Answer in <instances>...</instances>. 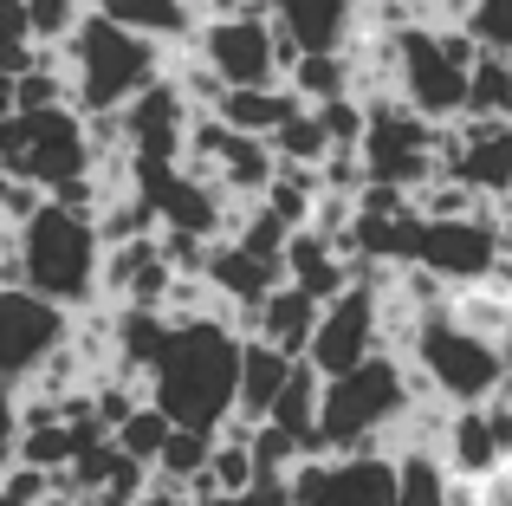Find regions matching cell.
<instances>
[{
	"mask_svg": "<svg viewBox=\"0 0 512 506\" xmlns=\"http://www.w3.org/2000/svg\"><path fill=\"white\" fill-rule=\"evenodd\" d=\"M234 13H273L266 0H201V20H234Z\"/></svg>",
	"mask_w": 512,
	"mask_h": 506,
	"instance_id": "d6a6232c",
	"label": "cell"
},
{
	"mask_svg": "<svg viewBox=\"0 0 512 506\" xmlns=\"http://www.w3.org/2000/svg\"><path fill=\"white\" fill-rule=\"evenodd\" d=\"M169 435H175V416H169V409L150 396V403H143L137 416H130L124 429H117V442H124L137 461H150V468H156V455H163V442H169Z\"/></svg>",
	"mask_w": 512,
	"mask_h": 506,
	"instance_id": "f1b7e54d",
	"label": "cell"
},
{
	"mask_svg": "<svg viewBox=\"0 0 512 506\" xmlns=\"http://www.w3.org/2000/svg\"><path fill=\"white\" fill-rule=\"evenodd\" d=\"M0 169L33 176L46 189L91 176L98 150H91V124L78 104H52V111H0Z\"/></svg>",
	"mask_w": 512,
	"mask_h": 506,
	"instance_id": "5b68a950",
	"label": "cell"
},
{
	"mask_svg": "<svg viewBox=\"0 0 512 506\" xmlns=\"http://www.w3.org/2000/svg\"><path fill=\"white\" fill-rule=\"evenodd\" d=\"M292 85H299L305 104H331V98H350L363 85V65H357V39L344 52H305L292 65Z\"/></svg>",
	"mask_w": 512,
	"mask_h": 506,
	"instance_id": "cb8c5ba5",
	"label": "cell"
},
{
	"mask_svg": "<svg viewBox=\"0 0 512 506\" xmlns=\"http://www.w3.org/2000/svg\"><path fill=\"white\" fill-rule=\"evenodd\" d=\"M46 506H98V500H46Z\"/></svg>",
	"mask_w": 512,
	"mask_h": 506,
	"instance_id": "d590c367",
	"label": "cell"
},
{
	"mask_svg": "<svg viewBox=\"0 0 512 506\" xmlns=\"http://www.w3.org/2000/svg\"><path fill=\"white\" fill-rule=\"evenodd\" d=\"M500 344H506V396H512V331H506Z\"/></svg>",
	"mask_w": 512,
	"mask_h": 506,
	"instance_id": "e575fe53",
	"label": "cell"
},
{
	"mask_svg": "<svg viewBox=\"0 0 512 506\" xmlns=\"http://www.w3.org/2000/svg\"><path fill=\"white\" fill-rule=\"evenodd\" d=\"M273 176H279V150H273V137H253V130H234L221 163H214V182H221L234 202H260V195L273 189Z\"/></svg>",
	"mask_w": 512,
	"mask_h": 506,
	"instance_id": "ffe728a7",
	"label": "cell"
},
{
	"mask_svg": "<svg viewBox=\"0 0 512 506\" xmlns=\"http://www.w3.org/2000/svg\"><path fill=\"white\" fill-rule=\"evenodd\" d=\"M52 202V189L46 182H33V176H0V221H7V228H26V221L39 215V208Z\"/></svg>",
	"mask_w": 512,
	"mask_h": 506,
	"instance_id": "4dcf8cb0",
	"label": "cell"
},
{
	"mask_svg": "<svg viewBox=\"0 0 512 506\" xmlns=\"http://www.w3.org/2000/svg\"><path fill=\"white\" fill-rule=\"evenodd\" d=\"M396 487H402L396 448L305 455L292 468V506H396Z\"/></svg>",
	"mask_w": 512,
	"mask_h": 506,
	"instance_id": "ba28073f",
	"label": "cell"
},
{
	"mask_svg": "<svg viewBox=\"0 0 512 506\" xmlns=\"http://www.w3.org/2000/svg\"><path fill=\"white\" fill-rule=\"evenodd\" d=\"M292 111H305V98H299V85H292V78H279V85H234L221 98V117L234 130H253V137H273Z\"/></svg>",
	"mask_w": 512,
	"mask_h": 506,
	"instance_id": "7402d4cb",
	"label": "cell"
},
{
	"mask_svg": "<svg viewBox=\"0 0 512 506\" xmlns=\"http://www.w3.org/2000/svg\"><path fill=\"white\" fill-rule=\"evenodd\" d=\"M467 26H474V39L487 52H512V0H480Z\"/></svg>",
	"mask_w": 512,
	"mask_h": 506,
	"instance_id": "1f68e13d",
	"label": "cell"
},
{
	"mask_svg": "<svg viewBox=\"0 0 512 506\" xmlns=\"http://www.w3.org/2000/svg\"><path fill=\"white\" fill-rule=\"evenodd\" d=\"M318 318H325V299H318L312 286H299V279H286V286H273L266 305H260V338H273L279 351L305 357L312 338H318Z\"/></svg>",
	"mask_w": 512,
	"mask_h": 506,
	"instance_id": "e0dca14e",
	"label": "cell"
},
{
	"mask_svg": "<svg viewBox=\"0 0 512 506\" xmlns=\"http://www.w3.org/2000/svg\"><path fill=\"white\" fill-rule=\"evenodd\" d=\"M396 91L435 124H454L467 117V91H474V72L448 52L435 20H409L396 33Z\"/></svg>",
	"mask_w": 512,
	"mask_h": 506,
	"instance_id": "8992f818",
	"label": "cell"
},
{
	"mask_svg": "<svg viewBox=\"0 0 512 506\" xmlns=\"http://www.w3.org/2000/svg\"><path fill=\"white\" fill-rule=\"evenodd\" d=\"M78 338V312L33 286H0V357H7V390L33 383L65 344Z\"/></svg>",
	"mask_w": 512,
	"mask_h": 506,
	"instance_id": "52a82bcc",
	"label": "cell"
},
{
	"mask_svg": "<svg viewBox=\"0 0 512 506\" xmlns=\"http://www.w3.org/2000/svg\"><path fill=\"white\" fill-rule=\"evenodd\" d=\"M65 65H72L78 111H124L137 91H150L169 72V52H163V39H150V33L91 7L85 26L65 39Z\"/></svg>",
	"mask_w": 512,
	"mask_h": 506,
	"instance_id": "7a4b0ae2",
	"label": "cell"
},
{
	"mask_svg": "<svg viewBox=\"0 0 512 506\" xmlns=\"http://www.w3.org/2000/svg\"><path fill=\"white\" fill-rule=\"evenodd\" d=\"M383 351V286L370 279H350L338 299H325V318H318V338H312V364L325 377H344V370L370 364Z\"/></svg>",
	"mask_w": 512,
	"mask_h": 506,
	"instance_id": "9c48e42d",
	"label": "cell"
},
{
	"mask_svg": "<svg viewBox=\"0 0 512 506\" xmlns=\"http://www.w3.org/2000/svg\"><path fill=\"white\" fill-rule=\"evenodd\" d=\"M273 150H279V163H318V169H325V156L338 150V143H331L318 104H305V111H292L286 124L273 130Z\"/></svg>",
	"mask_w": 512,
	"mask_h": 506,
	"instance_id": "d4e9b609",
	"label": "cell"
},
{
	"mask_svg": "<svg viewBox=\"0 0 512 506\" xmlns=\"http://www.w3.org/2000/svg\"><path fill=\"white\" fill-rule=\"evenodd\" d=\"M435 448L448 455V468H454V474H467V481H493V474H500L506 461H512L506 448H500V429H493L487 403H467V409H454Z\"/></svg>",
	"mask_w": 512,
	"mask_h": 506,
	"instance_id": "2e32d148",
	"label": "cell"
},
{
	"mask_svg": "<svg viewBox=\"0 0 512 506\" xmlns=\"http://www.w3.org/2000/svg\"><path fill=\"white\" fill-rule=\"evenodd\" d=\"M240 351L247 331H234L227 312H201V318H175V338L150 377V396L169 409L182 429H221L240 409Z\"/></svg>",
	"mask_w": 512,
	"mask_h": 506,
	"instance_id": "6da1fadb",
	"label": "cell"
},
{
	"mask_svg": "<svg viewBox=\"0 0 512 506\" xmlns=\"http://www.w3.org/2000/svg\"><path fill=\"white\" fill-rule=\"evenodd\" d=\"M137 506H188V494H182V487H169V481H156Z\"/></svg>",
	"mask_w": 512,
	"mask_h": 506,
	"instance_id": "836d02e7",
	"label": "cell"
},
{
	"mask_svg": "<svg viewBox=\"0 0 512 506\" xmlns=\"http://www.w3.org/2000/svg\"><path fill=\"white\" fill-rule=\"evenodd\" d=\"M0 506H26V500H7V494H0Z\"/></svg>",
	"mask_w": 512,
	"mask_h": 506,
	"instance_id": "8d00e7d4",
	"label": "cell"
},
{
	"mask_svg": "<svg viewBox=\"0 0 512 506\" xmlns=\"http://www.w3.org/2000/svg\"><path fill=\"white\" fill-rule=\"evenodd\" d=\"M292 364H299L292 351H279L273 338H260V331H253L247 351H240V409H234V416H247V422H266V416H273V403H279V390H286Z\"/></svg>",
	"mask_w": 512,
	"mask_h": 506,
	"instance_id": "d6986e66",
	"label": "cell"
},
{
	"mask_svg": "<svg viewBox=\"0 0 512 506\" xmlns=\"http://www.w3.org/2000/svg\"><path fill=\"white\" fill-rule=\"evenodd\" d=\"M500 221L493 215H461V221H422V241H415V260L435 266L448 286H487L493 266H500Z\"/></svg>",
	"mask_w": 512,
	"mask_h": 506,
	"instance_id": "8fae6325",
	"label": "cell"
},
{
	"mask_svg": "<svg viewBox=\"0 0 512 506\" xmlns=\"http://www.w3.org/2000/svg\"><path fill=\"white\" fill-rule=\"evenodd\" d=\"M415 370L428 377V390L448 396L454 409L467 403H493L506 390V344L493 331H474L454 305H435L415 325Z\"/></svg>",
	"mask_w": 512,
	"mask_h": 506,
	"instance_id": "277c9868",
	"label": "cell"
},
{
	"mask_svg": "<svg viewBox=\"0 0 512 506\" xmlns=\"http://www.w3.org/2000/svg\"><path fill=\"white\" fill-rule=\"evenodd\" d=\"M20 234L26 253V286L46 292V299L72 305V312H91L104 299V234L98 215H78L65 202H46Z\"/></svg>",
	"mask_w": 512,
	"mask_h": 506,
	"instance_id": "3957f363",
	"label": "cell"
},
{
	"mask_svg": "<svg viewBox=\"0 0 512 506\" xmlns=\"http://www.w3.org/2000/svg\"><path fill=\"white\" fill-rule=\"evenodd\" d=\"M85 13H91V0H26V20H33V33L46 46H65L85 26Z\"/></svg>",
	"mask_w": 512,
	"mask_h": 506,
	"instance_id": "f546056e",
	"label": "cell"
},
{
	"mask_svg": "<svg viewBox=\"0 0 512 506\" xmlns=\"http://www.w3.org/2000/svg\"><path fill=\"white\" fill-rule=\"evenodd\" d=\"M454 176H467L480 195L506 202L512 195V117H461V163Z\"/></svg>",
	"mask_w": 512,
	"mask_h": 506,
	"instance_id": "5bb4252c",
	"label": "cell"
},
{
	"mask_svg": "<svg viewBox=\"0 0 512 506\" xmlns=\"http://www.w3.org/2000/svg\"><path fill=\"white\" fill-rule=\"evenodd\" d=\"M286 260L279 253H253L247 241H234V234H221L208 253V286L221 292L227 305H266V292L286 286Z\"/></svg>",
	"mask_w": 512,
	"mask_h": 506,
	"instance_id": "4fadbf2b",
	"label": "cell"
},
{
	"mask_svg": "<svg viewBox=\"0 0 512 506\" xmlns=\"http://www.w3.org/2000/svg\"><path fill=\"white\" fill-rule=\"evenodd\" d=\"M428 221H461V215H493V195H480L467 176H435L422 195H415Z\"/></svg>",
	"mask_w": 512,
	"mask_h": 506,
	"instance_id": "4316f807",
	"label": "cell"
},
{
	"mask_svg": "<svg viewBox=\"0 0 512 506\" xmlns=\"http://www.w3.org/2000/svg\"><path fill=\"white\" fill-rule=\"evenodd\" d=\"M208 461H214V435L208 429H182V422H175V435L163 442V455H156V481H169V487H182V494H188V481H195Z\"/></svg>",
	"mask_w": 512,
	"mask_h": 506,
	"instance_id": "484cf974",
	"label": "cell"
},
{
	"mask_svg": "<svg viewBox=\"0 0 512 506\" xmlns=\"http://www.w3.org/2000/svg\"><path fill=\"white\" fill-rule=\"evenodd\" d=\"M195 52H208L221 65L227 85H279L286 65H279V26L273 13H234V20H201Z\"/></svg>",
	"mask_w": 512,
	"mask_h": 506,
	"instance_id": "30bf717a",
	"label": "cell"
},
{
	"mask_svg": "<svg viewBox=\"0 0 512 506\" xmlns=\"http://www.w3.org/2000/svg\"><path fill=\"white\" fill-rule=\"evenodd\" d=\"M506 111H512V52H480L467 117H506Z\"/></svg>",
	"mask_w": 512,
	"mask_h": 506,
	"instance_id": "83f0119b",
	"label": "cell"
},
{
	"mask_svg": "<svg viewBox=\"0 0 512 506\" xmlns=\"http://www.w3.org/2000/svg\"><path fill=\"white\" fill-rule=\"evenodd\" d=\"M91 7L163 39V46H195V33H201V0H91Z\"/></svg>",
	"mask_w": 512,
	"mask_h": 506,
	"instance_id": "44dd1931",
	"label": "cell"
},
{
	"mask_svg": "<svg viewBox=\"0 0 512 506\" xmlns=\"http://www.w3.org/2000/svg\"><path fill=\"white\" fill-rule=\"evenodd\" d=\"M130 117V156H156V163H182L188 156V124H195V98L182 91V78L163 72L150 91L124 104Z\"/></svg>",
	"mask_w": 512,
	"mask_h": 506,
	"instance_id": "7c38bea8",
	"label": "cell"
},
{
	"mask_svg": "<svg viewBox=\"0 0 512 506\" xmlns=\"http://www.w3.org/2000/svg\"><path fill=\"white\" fill-rule=\"evenodd\" d=\"M266 7L305 52H344L350 39H363V0H266Z\"/></svg>",
	"mask_w": 512,
	"mask_h": 506,
	"instance_id": "9a60e30c",
	"label": "cell"
},
{
	"mask_svg": "<svg viewBox=\"0 0 512 506\" xmlns=\"http://www.w3.org/2000/svg\"><path fill=\"white\" fill-rule=\"evenodd\" d=\"M175 338V312H150V305H117V357L111 370H124V377H156V364H163Z\"/></svg>",
	"mask_w": 512,
	"mask_h": 506,
	"instance_id": "ac0fdd59",
	"label": "cell"
},
{
	"mask_svg": "<svg viewBox=\"0 0 512 506\" xmlns=\"http://www.w3.org/2000/svg\"><path fill=\"white\" fill-rule=\"evenodd\" d=\"M396 461H402L396 506H454V468L435 442H402Z\"/></svg>",
	"mask_w": 512,
	"mask_h": 506,
	"instance_id": "603a6c76",
	"label": "cell"
}]
</instances>
